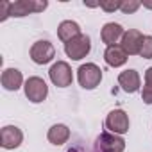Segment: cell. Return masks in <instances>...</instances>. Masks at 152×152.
<instances>
[{"label":"cell","instance_id":"cell-16","mask_svg":"<svg viewBox=\"0 0 152 152\" xmlns=\"http://www.w3.org/2000/svg\"><path fill=\"white\" fill-rule=\"evenodd\" d=\"M47 140H48L52 145H56V147L64 145V143L70 140V129H68V125H64V124H56V125H52V127L48 129V132H47Z\"/></svg>","mask_w":152,"mask_h":152},{"label":"cell","instance_id":"cell-17","mask_svg":"<svg viewBox=\"0 0 152 152\" xmlns=\"http://www.w3.org/2000/svg\"><path fill=\"white\" fill-rule=\"evenodd\" d=\"M140 7H141V2H140V0H124L120 11H122L124 15H132V13H136Z\"/></svg>","mask_w":152,"mask_h":152},{"label":"cell","instance_id":"cell-23","mask_svg":"<svg viewBox=\"0 0 152 152\" xmlns=\"http://www.w3.org/2000/svg\"><path fill=\"white\" fill-rule=\"evenodd\" d=\"M66 152H90V150H88V148H84V147H81V145H75V147L68 148Z\"/></svg>","mask_w":152,"mask_h":152},{"label":"cell","instance_id":"cell-6","mask_svg":"<svg viewBox=\"0 0 152 152\" xmlns=\"http://www.w3.org/2000/svg\"><path fill=\"white\" fill-rule=\"evenodd\" d=\"M47 7H48L47 0H16V2H11V16L22 18L32 13H41Z\"/></svg>","mask_w":152,"mask_h":152},{"label":"cell","instance_id":"cell-24","mask_svg":"<svg viewBox=\"0 0 152 152\" xmlns=\"http://www.w3.org/2000/svg\"><path fill=\"white\" fill-rule=\"evenodd\" d=\"M141 6L147 7V9H152V2H141Z\"/></svg>","mask_w":152,"mask_h":152},{"label":"cell","instance_id":"cell-13","mask_svg":"<svg viewBox=\"0 0 152 152\" xmlns=\"http://www.w3.org/2000/svg\"><path fill=\"white\" fill-rule=\"evenodd\" d=\"M124 34H125V29H124L120 23H115V22L104 23V27H102V31H100V38H102V41H104L107 47L118 45V43L122 41Z\"/></svg>","mask_w":152,"mask_h":152},{"label":"cell","instance_id":"cell-20","mask_svg":"<svg viewBox=\"0 0 152 152\" xmlns=\"http://www.w3.org/2000/svg\"><path fill=\"white\" fill-rule=\"evenodd\" d=\"M11 16V2L9 0H2L0 2V22H4Z\"/></svg>","mask_w":152,"mask_h":152},{"label":"cell","instance_id":"cell-2","mask_svg":"<svg viewBox=\"0 0 152 152\" xmlns=\"http://www.w3.org/2000/svg\"><path fill=\"white\" fill-rule=\"evenodd\" d=\"M91 52V39L88 34H81L77 38H73L72 41L64 43V54L72 61H81Z\"/></svg>","mask_w":152,"mask_h":152},{"label":"cell","instance_id":"cell-12","mask_svg":"<svg viewBox=\"0 0 152 152\" xmlns=\"http://www.w3.org/2000/svg\"><path fill=\"white\" fill-rule=\"evenodd\" d=\"M0 83H2L4 90H7V91H18L25 84L23 75L18 68H6L2 72V75H0Z\"/></svg>","mask_w":152,"mask_h":152},{"label":"cell","instance_id":"cell-10","mask_svg":"<svg viewBox=\"0 0 152 152\" xmlns=\"http://www.w3.org/2000/svg\"><path fill=\"white\" fill-rule=\"evenodd\" d=\"M143 34L138 31V29H127L122 41H120V47L127 52V56H140V48H141V43H143Z\"/></svg>","mask_w":152,"mask_h":152},{"label":"cell","instance_id":"cell-15","mask_svg":"<svg viewBox=\"0 0 152 152\" xmlns=\"http://www.w3.org/2000/svg\"><path fill=\"white\" fill-rule=\"evenodd\" d=\"M81 34H83L81 32V25L77 22H73V20H63L57 25V38L63 43H68V41H72L73 38H77Z\"/></svg>","mask_w":152,"mask_h":152},{"label":"cell","instance_id":"cell-9","mask_svg":"<svg viewBox=\"0 0 152 152\" xmlns=\"http://www.w3.org/2000/svg\"><path fill=\"white\" fill-rule=\"evenodd\" d=\"M23 141V132L16 125H6L0 131V145L6 150H15L22 145Z\"/></svg>","mask_w":152,"mask_h":152},{"label":"cell","instance_id":"cell-11","mask_svg":"<svg viewBox=\"0 0 152 152\" xmlns=\"http://www.w3.org/2000/svg\"><path fill=\"white\" fill-rule=\"evenodd\" d=\"M118 86L125 91V93H136L140 91V86H141V77L140 73L132 68L129 70H124L120 75H118Z\"/></svg>","mask_w":152,"mask_h":152},{"label":"cell","instance_id":"cell-19","mask_svg":"<svg viewBox=\"0 0 152 152\" xmlns=\"http://www.w3.org/2000/svg\"><path fill=\"white\" fill-rule=\"evenodd\" d=\"M140 57L143 59H152V36H145L141 48H140Z\"/></svg>","mask_w":152,"mask_h":152},{"label":"cell","instance_id":"cell-1","mask_svg":"<svg viewBox=\"0 0 152 152\" xmlns=\"http://www.w3.org/2000/svg\"><path fill=\"white\" fill-rule=\"evenodd\" d=\"M77 81L84 90H95L102 83V70L95 63H86L77 68Z\"/></svg>","mask_w":152,"mask_h":152},{"label":"cell","instance_id":"cell-7","mask_svg":"<svg viewBox=\"0 0 152 152\" xmlns=\"http://www.w3.org/2000/svg\"><path fill=\"white\" fill-rule=\"evenodd\" d=\"M129 127H131V122H129V115L124 111V109H113L109 111V115L106 116V129L113 134H125L129 132Z\"/></svg>","mask_w":152,"mask_h":152},{"label":"cell","instance_id":"cell-18","mask_svg":"<svg viewBox=\"0 0 152 152\" xmlns=\"http://www.w3.org/2000/svg\"><path fill=\"white\" fill-rule=\"evenodd\" d=\"M122 2L124 0H102V2H99V6L106 13H115V11H118L122 7Z\"/></svg>","mask_w":152,"mask_h":152},{"label":"cell","instance_id":"cell-4","mask_svg":"<svg viewBox=\"0 0 152 152\" xmlns=\"http://www.w3.org/2000/svg\"><path fill=\"white\" fill-rule=\"evenodd\" d=\"M23 91L25 97L32 102V104H41L47 97H48V86L41 77H29L23 84Z\"/></svg>","mask_w":152,"mask_h":152},{"label":"cell","instance_id":"cell-21","mask_svg":"<svg viewBox=\"0 0 152 152\" xmlns=\"http://www.w3.org/2000/svg\"><path fill=\"white\" fill-rule=\"evenodd\" d=\"M141 100L148 106H152V84H145L141 90Z\"/></svg>","mask_w":152,"mask_h":152},{"label":"cell","instance_id":"cell-22","mask_svg":"<svg viewBox=\"0 0 152 152\" xmlns=\"http://www.w3.org/2000/svg\"><path fill=\"white\" fill-rule=\"evenodd\" d=\"M145 84H152V66L145 70Z\"/></svg>","mask_w":152,"mask_h":152},{"label":"cell","instance_id":"cell-3","mask_svg":"<svg viewBox=\"0 0 152 152\" xmlns=\"http://www.w3.org/2000/svg\"><path fill=\"white\" fill-rule=\"evenodd\" d=\"M48 77L54 86L57 88H68L73 83V70L66 61H57L50 66L48 70Z\"/></svg>","mask_w":152,"mask_h":152},{"label":"cell","instance_id":"cell-8","mask_svg":"<svg viewBox=\"0 0 152 152\" xmlns=\"http://www.w3.org/2000/svg\"><path fill=\"white\" fill-rule=\"evenodd\" d=\"M29 56H31L32 63H36V64H48L56 57V48L50 41L39 39V41L32 43V47L29 50Z\"/></svg>","mask_w":152,"mask_h":152},{"label":"cell","instance_id":"cell-5","mask_svg":"<svg viewBox=\"0 0 152 152\" xmlns=\"http://www.w3.org/2000/svg\"><path fill=\"white\" fill-rule=\"evenodd\" d=\"M124 150H125V140L109 131L100 132V136L95 141V152H124Z\"/></svg>","mask_w":152,"mask_h":152},{"label":"cell","instance_id":"cell-14","mask_svg":"<svg viewBox=\"0 0 152 152\" xmlns=\"http://www.w3.org/2000/svg\"><path fill=\"white\" fill-rule=\"evenodd\" d=\"M129 56L127 52L120 47V45H113V47H106V52H104V61L107 66L111 68H120L127 63Z\"/></svg>","mask_w":152,"mask_h":152}]
</instances>
